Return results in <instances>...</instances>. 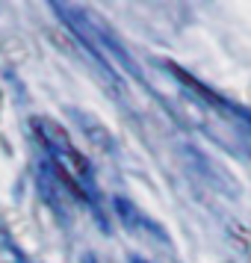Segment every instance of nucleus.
Segmentation results:
<instances>
[{
  "instance_id": "obj_1",
  "label": "nucleus",
  "mask_w": 251,
  "mask_h": 263,
  "mask_svg": "<svg viewBox=\"0 0 251 263\" xmlns=\"http://www.w3.org/2000/svg\"><path fill=\"white\" fill-rule=\"evenodd\" d=\"M53 9H56L62 21L74 30V36L86 45V50H89V53H92V57H95L104 68H107V74L112 77V80H119V77H115V71H112V60H119L121 65H124V71H130L136 80H142V74H139V68H136V62L127 57V50L121 48V42L109 39L107 30H104L101 24H95V21H92L86 12L71 9V6H65V3H53Z\"/></svg>"
},
{
  "instance_id": "obj_2",
  "label": "nucleus",
  "mask_w": 251,
  "mask_h": 263,
  "mask_svg": "<svg viewBox=\"0 0 251 263\" xmlns=\"http://www.w3.org/2000/svg\"><path fill=\"white\" fill-rule=\"evenodd\" d=\"M112 210H115L119 219L127 225V231L142 234V237H151V239H160V242H168L166 231L157 225V222H151V219H148V216H145L133 201H127V198H112Z\"/></svg>"
},
{
  "instance_id": "obj_3",
  "label": "nucleus",
  "mask_w": 251,
  "mask_h": 263,
  "mask_svg": "<svg viewBox=\"0 0 251 263\" xmlns=\"http://www.w3.org/2000/svg\"><path fill=\"white\" fill-rule=\"evenodd\" d=\"M130 263H148V260H142V257H136V254H133V257H130Z\"/></svg>"
}]
</instances>
